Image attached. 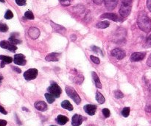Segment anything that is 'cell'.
Returning a JSON list of instances; mask_svg holds the SVG:
<instances>
[{
    "instance_id": "obj_1",
    "label": "cell",
    "mask_w": 151,
    "mask_h": 126,
    "mask_svg": "<svg viewBox=\"0 0 151 126\" xmlns=\"http://www.w3.org/2000/svg\"><path fill=\"white\" fill-rule=\"evenodd\" d=\"M137 24L139 29L144 32H149L151 30V19L145 11H142L139 13Z\"/></svg>"
},
{
    "instance_id": "obj_2",
    "label": "cell",
    "mask_w": 151,
    "mask_h": 126,
    "mask_svg": "<svg viewBox=\"0 0 151 126\" xmlns=\"http://www.w3.org/2000/svg\"><path fill=\"white\" fill-rule=\"evenodd\" d=\"M122 5L119 9L121 16L124 18L128 17L130 15L132 7V0H122Z\"/></svg>"
},
{
    "instance_id": "obj_3",
    "label": "cell",
    "mask_w": 151,
    "mask_h": 126,
    "mask_svg": "<svg viewBox=\"0 0 151 126\" xmlns=\"http://www.w3.org/2000/svg\"><path fill=\"white\" fill-rule=\"evenodd\" d=\"M66 92L67 94V95L70 98H72L77 105H79L81 103V99L80 97V96L78 95V93H77V91L75 90V89L71 86H66Z\"/></svg>"
},
{
    "instance_id": "obj_4",
    "label": "cell",
    "mask_w": 151,
    "mask_h": 126,
    "mask_svg": "<svg viewBox=\"0 0 151 126\" xmlns=\"http://www.w3.org/2000/svg\"><path fill=\"white\" fill-rule=\"evenodd\" d=\"M47 90H48L49 93L54 96L55 98H58L62 93V90L60 87L56 83L54 82L52 83L51 86L47 89Z\"/></svg>"
},
{
    "instance_id": "obj_5",
    "label": "cell",
    "mask_w": 151,
    "mask_h": 126,
    "mask_svg": "<svg viewBox=\"0 0 151 126\" xmlns=\"http://www.w3.org/2000/svg\"><path fill=\"white\" fill-rule=\"evenodd\" d=\"M38 76V70L36 69H29L24 73V78L26 81H31Z\"/></svg>"
},
{
    "instance_id": "obj_6",
    "label": "cell",
    "mask_w": 151,
    "mask_h": 126,
    "mask_svg": "<svg viewBox=\"0 0 151 126\" xmlns=\"http://www.w3.org/2000/svg\"><path fill=\"white\" fill-rule=\"evenodd\" d=\"M112 56H114V58H116L118 60H122L125 57L126 54H125V52L124 50H122V49L119 48H116L114 50H113L111 53Z\"/></svg>"
},
{
    "instance_id": "obj_7",
    "label": "cell",
    "mask_w": 151,
    "mask_h": 126,
    "mask_svg": "<svg viewBox=\"0 0 151 126\" xmlns=\"http://www.w3.org/2000/svg\"><path fill=\"white\" fill-rule=\"evenodd\" d=\"M13 62L15 64L20 65V66H24L27 63V60L25 59V56L22 54H16L14 55Z\"/></svg>"
},
{
    "instance_id": "obj_8",
    "label": "cell",
    "mask_w": 151,
    "mask_h": 126,
    "mask_svg": "<svg viewBox=\"0 0 151 126\" xmlns=\"http://www.w3.org/2000/svg\"><path fill=\"white\" fill-rule=\"evenodd\" d=\"M0 47L3 49H7L11 52H15L17 50V47L16 45H13L10 41H1L0 42Z\"/></svg>"
},
{
    "instance_id": "obj_9",
    "label": "cell",
    "mask_w": 151,
    "mask_h": 126,
    "mask_svg": "<svg viewBox=\"0 0 151 126\" xmlns=\"http://www.w3.org/2000/svg\"><path fill=\"white\" fill-rule=\"evenodd\" d=\"M105 6L108 10H113L116 8L119 0H104Z\"/></svg>"
},
{
    "instance_id": "obj_10",
    "label": "cell",
    "mask_w": 151,
    "mask_h": 126,
    "mask_svg": "<svg viewBox=\"0 0 151 126\" xmlns=\"http://www.w3.org/2000/svg\"><path fill=\"white\" fill-rule=\"evenodd\" d=\"M145 53H134L131 55V60L133 62L140 61V60H142L145 58Z\"/></svg>"
},
{
    "instance_id": "obj_11",
    "label": "cell",
    "mask_w": 151,
    "mask_h": 126,
    "mask_svg": "<svg viewBox=\"0 0 151 126\" xmlns=\"http://www.w3.org/2000/svg\"><path fill=\"white\" fill-rule=\"evenodd\" d=\"M28 35L32 39H37L40 35V30L38 28L32 27L28 30Z\"/></svg>"
},
{
    "instance_id": "obj_12",
    "label": "cell",
    "mask_w": 151,
    "mask_h": 126,
    "mask_svg": "<svg viewBox=\"0 0 151 126\" xmlns=\"http://www.w3.org/2000/svg\"><path fill=\"white\" fill-rule=\"evenodd\" d=\"M83 109L86 113H87L88 115H90V116H93V115L95 114L96 113V111H97V106H94V105L88 104L84 106Z\"/></svg>"
},
{
    "instance_id": "obj_13",
    "label": "cell",
    "mask_w": 151,
    "mask_h": 126,
    "mask_svg": "<svg viewBox=\"0 0 151 126\" xmlns=\"http://www.w3.org/2000/svg\"><path fill=\"white\" fill-rule=\"evenodd\" d=\"M83 121V117L81 115L75 114L72 117V126H79L82 124Z\"/></svg>"
},
{
    "instance_id": "obj_14",
    "label": "cell",
    "mask_w": 151,
    "mask_h": 126,
    "mask_svg": "<svg viewBox=\"0 0 151 126\" xmlns=\"http://www.w3.org/2000/svg\"><path fill=\"white\" fill-rule=\"evenodd\" d=\"M51 26L52 27L53 30L56 32H59V33L63 34L66 32V28L63 27L61 25H58L57 24L54 23V22H51Z\"/></svg>"
},
{
    "instance_id": "obj_15",
    "label": "cell",
    "mask_w": 151,
    "mask_h": 126,
    "mask_svg": "<svg viewBox=\"0 0 151 126\" xmlns=\"http://www.w3.org/2000/svg\"><path fill=\"white\" fill-rule=\"evenodd\" d=\"M60 56V54H59V53H52L46 56L45 59L47 61H58Z\"/></svg>"
},
{
    "instance_id": "obj_16",
    "label": "cell",
    "mask_w": 151,
    "mask_h": 126,
    "mask_svg": "<svg viewBox=\"0 0 151 126\" xmlns=\"http://www.w3.org/2000/svg\"><path fill=\"white\" fill-rule=\"evenodd\" d=\"M101 19H111V20L114 21V22H117L119 18H118V16L116 14V13H104V14L100 16Z\"/></svg>"
},
{
    "instance_id": "obj_17",
    "label": "cell",
    "mask_w": 151,
    "mask_h": 126,
    "mask_svg": "<svg viewBox=\"0 0 151 126\" xmlns=\"http://www.w3.org/2000/svg\"><path fill=\"white\" fill-rule=\"evenodd\" d=\"M35 108L40 112H45L47 110V105L44 101H38L35 103Z\"/></svg>"
},
{
    "instance_id": "obj_18",
    "label": "cell",
    "mask_w": 151,
    "mask_h": 126,
    "mask_svg": "<svg viewBox=\"0 0 151 126\" xmlns=\"http://www.w3.org/2000/svg\"><path fill=\"white\" fill-rule=\"evenodd\" d=\"M56 122L59 125H63L69 122V119L66 116H63V115H58L56 118Z\"/></svg>"
},
{
    "instance_id": "obj_19",
    "label": "cell",
    "mask_w": 151,
    "mask_h": 126,
    "mask_svg": "<svg viewBox=\"0 0 151 126\" xmlns=\"http://www.w3.org/2000/svg\"><path fill=\"white\" fill-rule=\"evenodd\" d=\"M92 77H93V79H94V84H95L96 87L98 89H102L103 86H102V84H101V82H100V78H99L98 75H97V73H96L95 72H92Z\"/></svg>"
},
{
    "instance_id": "obj_20",
    "label": "cell",
    "mask_w": 151,
    "mask_h": 126,
    "mask_svg": "<svg viewBox=\"0 0 151 126\" xmlns=\"http://www.w3.org/2000/svg\"><path fill=\"white\" fill-rule=\"evenodd\" d=\"M61 106L63 109H66L68 111L73 110V106H72V105L71 104L69 100H63L61 103Z\"/></svg>"
},
{
    "instance_id": "obj_21",
    "label": "cell",
    "mask_w": 151,
    "mask_h": 126,
    "mask_svg": "<svg viewBox=\"0 0 151 126\" xmlns=\"http://www.w3.org/2000/svg\"><path fill=\"white\" fill-rule=\"evenodd\" d=\"M109 25H110V23L108 21H103V22H98L96 24V27L97 28H100V29H105V28L109 27Z\"/></svg>"
},
{
    "instance_id": "obj_22",
    "label": "cell",
    "mask_w": 151,
    "mask_h": 126,
    "mask_svg": "<svg viewBox=\"0 0 151 126\" xmlns=\"http://www.w3.org/2000/svg\"><path fill=\"white\" fill-rule=\"evenodd\" d=\"M83 80H84V77L82 75H81V74H78V75H77L74 78L73 81L75 84L80 85V84H81L83 82Z\"/></svg>"
},
{
    "instance_id": "obj_23",
    "label": "cell",
    "mask_w": 151,
    "mask_h": 126,
    "mask_svg": "<svg viewBox=\"0 0 151 126\" xmlns=\"http://www.w3.org/2000/svg\"><path fill=\"white\" fill-rule=\"evenodd\" d=\"M96 100L100 104H103L105 103V97H103V94L97 91V94H96Z\"/></svg>"
},
{
    "instance_id": "obj_24",
    "label": "cell",
    "mask_w": 151,
    "mask_h": 126,
    "mask_svg": "<svg viewBox=\"0 0 151 126\" xmlns=\"http://www.w3.org/2000/svg\"><path fill=\"white\" fill-rule=\"evenodd\" d=\"M0 60L1 61H4L5 63H10L13 62V58L11 57L6 55H0Z\"/></svg>"
},
{
    "instance_id": "obj_25",
    "label": "cell",
    "mask_w": 151,
    "mask_h": 126,
    "mask_svg": "<svg viewBox=\"0 0 151 126\" xmlns=\"http://www.w3.org/2000/svg\"><path fill=\"white\" fill-rule=\"evenodd\" d=\"M9 41H10L12 44H13V45L21 44L20 40L17 39V38H16V37L15 36V35H13V34H12L11 36L10 37V38H9Z\"/></svg>"
},
{
    "instance_id": "obj_26",
    "label": "cell",
    "mask_w": 151,
    "mask_h": 126,
    "mask_svg": "<svg viewBox=\"0 0 151 126\" xmlns=\"http://www.w3.org/2000/svg\"><path fill=\"white\" fill-rule=\"evenodd\" d=\"M45 97L49 103H52L55 101V97L53 95H52L51 94H50V93H46Z\"/></svg>"
},
{
    "instance_id": "obj_27",
    "label": "cell",
    "mask_w": 151,
    "mask_h": 126,
    "mask_svg": "<svg viewBox=\"0 0 151 126\" xmlns=\"http://www.w3.org/2000/svg\"><path fill=\"white\" fill-rule=\"evenodd\" d=\"M130 111H131V109L129 107L124 108L122 111V115L124 117H128L130 114Z\"/></svg>"
},
{
    "instance_id": "obj_28",
    "label": "cell",
    "mask_w": 151,
    "mask_h": 126,
    "mask_svg": "<svg viewBox=\"0 0 151 126\" xmlns=\"http://www.w3.org/2000/svg\"><path fill=\"white\" fill-rule=\"evenodd\" d=\"M24 16H25V18H27V19H30V20L34 19V15H33V13L30 11V10H27V12H25Z\"/></svg>"
},
{
    "instance_id": "obj_29",
    "label": "cell",
    "mask_w": 151,
    "mask_h": 126,
    "mask_svg": "<svg viewBox=\"0 0 151 126\" xmlns=\"http://www.w3.org/2000/svg\"><path fill=\"white\" fill-rule=\"evenodd\" d=\"M91 50H92L95 53L100 54L102 56H103V52H102V50L100 49V47H96V46H92V47H91Z\"/></svg>"
},
{
    "instance_id": "obj_30",
    "label": "cell",
    "mask_w": 151,
    "mask_h": 126,
    "mask_svg": "<svg viewBox=\"0 0 151 126\" xmlns=\"http://www.w3.org/2000/svg\"><path fill=\"white\" fill-rule=\"evenodd\" d=\"M114 97L116 99H121L124 97V94H122V91H120L119 90H116L114 91Z\"/></svg>"
},
{
    "instance_id": "obj_31",
    "label": "cell",
    "mask_w": 151,
    "mask_h": 126,
    "mask_svg": "<svg viewBox=\"0 0 151 126\" xmlns=\"http://www.w3.org/2000/svg\"><path fill=\"white\" fill-rule=\"evenodd\" d=\"M8 30V27L7 24L3 23H0V32H5Z\"/></svg>"
},
{
    "instance_id": "obj_32",
    "label": "cell",
    "mask_w": 151,
    "mask_h": 126,
    "mask_svg": "<svg viewBox=\"0 0 151 126\" xmlns=\"http://www.w3.org/2000/svg\"><path fill=\"white\" fill-rule=\"evenodd\" d=\"M13 17V13H12L11 10H7V12L5 13V15H4V18H5L6 19H11Z\"/></svg>"
},
{
    "instance_id": "obj_33",
    "label": "cell",
    "mask_w": 151,
    "mask_h": 126,
    "mask_svg": "<svg viewBox=\"0 0 151 126\" xmlns=\"http://www.w3.org/2000/svg\"><path fill=\"white\" fill-rule=\"evenodd\" d=\"M90 58H91V60H92L94 63H96V64H100V60L97 57H95V56L94 55H91L90 56Z\"/></svg>"
},
{
    "instance_id": "obj_34",
    "label": "cell",
    "mask_w": 151,
    "mask_h": 126,
    "mask_svg": "<svg viewBox=\"0 0 151 126\" xmlns=\"http://www.w3.org/2000/svg\"><path fill=\"white\" fill-rule=\"evenodd\" d=\"M103 115H104L105 117H106V118L109 117L111 115L110 111H109V109H103Z\"/></svg>"
},
{
    "instance_id": "obj_35",
    "label": "cell",
    "mask_w": 151,
    "mask_h": 126,
    "mask_svg": "<svg viewBox=\"0 0 151 126\" xmlns=\"http://www.w3.org/2000/svg\"><path fill=\"white\" fill-rule=\"evenodd\" d=\"M59 1L63 6H69L71 4L70 0H59Z\"/></svg>"
},
{
    "instance_id": "obj_36",
    "label": "cell",
    "mask_w": 151,
    "mask_h": 126,
    "mask_svg": "<svg viewBox=\"0 0 151 126\" xmlns=\"http://www.w3.org/2000/svg\"><path fill=\"white\" fill-rule=\"evenodd\" d=\"M16 3L19 6H24L26 4L27 0H16Z\"/></svg>"
},
{
    "instance_id": "obj_37",
    "label": "cell",
    "mask_w": 151,
    "mask_h": 126,
    "mask_svg": "<svg viewBox=\"0 0 151 126\" xmlns=\"http://www.w3.org/2000/svg\"><path fill=\"white\" fill-rule=\"evenodd\" d=\"M146 47H151V34L148 36L146 41Z\"/></svg>"
},
{
    "instance_id": "obj_38",
    "label": "cell",
    "mask_w": 151,
    "mask_h": 126,
    "mask_svg": "<svg viewBox=\"0 0 151 126\" xmlns=\"http://www.w3.org/2000/svg\"><path fill=\"white\" fill-rule=\"evenodd\" d=\"M12 69H13V71H15L16 72H17V73H21V72H22V70H21L19 68L16 67V66H12Z\"/></svg>"
},
{
    "instance_id": "obj_39",
    "label": "cell",
    "mask_w": 151,
    "mask_h": 126,
    "mask_svg": "<svg viewBox=\"0 0 151 126\" xmlns=\"http://www.w3.org/2000/svg\"><path fill=\"white\" fill-rule=\"evenodd\" d=\"M0 112H1V114H5V115L7 114V112L5 111V109H4L1 106H0Z\"/></svg>"
},
{
    "instance_id": "obj_40",
    "label": "cell",
    "mask_w": 151,
    "mask_h": 126,
    "mask_svg": "<svg viewBox=\"0 0 151 126\" xmlns=\"http://www.w3.org/2000/svg\"><path fill=\"white\" fill-rule=\"evenodd\" d=\"M7 121L4 120H0V126H5L7 125Z\"/></svg>"
},
{
    "instance_id": "obj_41",
    "label": "cell",
    "mask_w": 151,
    "mask_h": 126,
    "mask_svg": "<svg viewBox=\"0 0 151 126\" xmlns=\"http://www.w3.org/2000/svg\"><path fill=\"white\" fill-rule=\"evenodd\" d=\"M147 7L151 12V0H147Z\"/></svg>"
},
{
    "instance_id": "obj_42",
    "label": "cell",
    "mask_w": 151,
    "mask_h": 126,
    "mask_svg": "<svg viewBox=\"0 0 151 126\" xmlns=\"http://www.w3.org/2000/svg\"><path fill=\"white\" fill-rule=\"evenodd\" d=\"M147 65L148 66H150V67H151V54H150V55L149 56L148 59H147Z\"/></svg>"
},
{
    "instance_id": "obj_43",
    "label": "cell",
    "mask_w": 151,
    "mask_h": 126,
    "mask_svg": "<svg viewBox=\"0 0 151 126\" xmlns=\"http://www.w3.org/2000/svg\"><path fill=\"white\" fill-rule=\"evenodd\" d=\"M103 1H104V0H93L94 3H95L96 4H101Z\"/></svg>"
},
{
    "instance_id": "obj_44",
    "label": "cell",
    "mask_w": 151,
    "mask_h": 126,
    "mask_svg": "<svg viewBox=\"0 0 151 126\" xmlns=\"http://www.w3.org/2000/svg\"><path fill=\"white\" fill-rule=\"evenodd\" d=\"M4 65H5V63H4V61H1V66H1V68H3V67H4Z\"/></svg>"
},
{
    "instance_id": "obj_45",
    "label": "cell",
    "mask_w": 151,
    "mask_h": 126,
    "mask_svg": "<svg viewBox=\"0 0 151 126\" xmlns=\"http://www.w3.org/2000/svg\"><path fill=\"white\" fill-rule=\"evenodd\" d=\"M2 80H3V77L0 75V83L1 82V81H2Z\"/></svg>"
},
{
    "instance_id": "obj_46",
    "label": "cell",
    "mask_w": 151,
    "mask_h": 126,
    "mask_svg": "<svg viewBox=\"0 0 151 126\" xmlns=\"http://www.w3.org/2000/svg\"><path fill=\"white\" fill-rule=\"evenodd\" d=\"M87 126H95V125H92V124H90V125H88Z\"/></svg>"
},
{
    "instance_id": "obj_47",
    "label": "cell",
    "mask_w": 151,
    "mask_h": 126,
    "mask_svg": "<svg viewBox=\"0 0 151 126\" xmlns=\"http://www.w3.org/2000/svg\"><path fill=\"white\" fill-rule=\"evenodd\" d=\"M0 1H1V2H4V0H0Z\"/></svg>"
},
{
    "instance_id": "obj_48",
    "label": "cell",
    "mask_w": 151,
    "mask_h": 126,
    "mask_svg": "<svg viewBox=\"0 0 151 126\" xmlns=\"http://www.w3.org/2000/svg\"><path fill=\"white\" fill-rule=\"evenodd\" d=\"M50 126H56V125H50Z\"/></svg>"
}]
</instances>
